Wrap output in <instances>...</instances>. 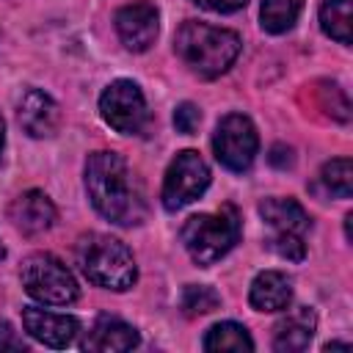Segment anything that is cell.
Returning <instances> with one entry per match:
<instances>
[{
  "label": "cell",
  "mask_w": 353,
  "mask_h": 353,
  "mask_svg": "<svg viewBox=\"0 0 353 353\" xmlns=\"http://www.w3.org/2000/svg\"><path fill=\"white\" fill-rule=\"evenodd\" d=\"M85 190L97 212L119 226H135L146 218L143 190L127 160L116 152H94L88 157Z\"/></svg>",
  "instance_id": "6da1fadb"
},
{
  "label": "cell",
  "mask_w": 353,
  "mask_h": 353,
  "mask_svg": "<svg viewBox=\"0 0 353 353\" xmlns=\"http://www.w3.org/2000/svg\"><path fill=\"white\" fill-rule=\"evenodd\" d=\"M174 50L182 63L199 77H218L240 55V36L234 30L190 19L176 30Z\"/></svg>",
  "instance_id": "7a4b0ae2"
},
{
  "label": "cell",
  "mask_w": 353,
  "mask_h": 353,
  "mask_svg": "<svg viewBox=\"0 0 353 353\" xmlns=\"http://www.w3.org/2000/svg\"><path fill=\"white\" fill-rule=\"evenodd\" d=\"M74 259L83 276L97 287L121 292L135 284V276H138L135 256L119 237L99 234V232L83 234L74 245Z\"/></svg>",
  "instance_id": "3957f363"
},
{
  "label": "cell",
  "mask_w": 353,
  "mask_h": 353,
  "mask_svg": "<svg viewBox=\"0 0 353 353\" xmlns=\"http://www.w3.org/2000/svg\"><path fill=\"white\" fill-rule=\"evenodd\" d=\"M179 237L196 265H212L226 256L240 240V215L232 204L221 207L218 212L190 215Z\"/></svg>",
  "instance_id": "277c9868"
},
{
  "label": "cell",
  "mask_w": 353,
  "mask_h": 353,
  "mask_svg": "<svg viewBox=\"0 0 353 353\" xmlns=\"http://www.w3.org/2000/svg\"><path fill=\"white\" fill-rule=\"evenodd\" d=\"M22 287L30 298L47 306H66L77 298V281L69 268L52 254H33L22 262Z\"/></svg>",
  "instance_id": "5b68a950"
},
{
  "label": "cell",
  "mask_w": 353,
  "mask_h": 353,
  "mask_svg": "<svg viewBox=\"0 0 353 353\" xmlns=\"http://www.w3.org/2000/svg\"><path fill=\"white\" fill-rule=\"evenodd\" d=\"M210 185V168L207 163L201 160L199 152L193 149H185L179 152L168 171H165V179H163V207L165 210H182L185 204L196 201Z\"/></svg>",
  "instance_id": "8992f818"
},
{
  "label": "cell",
  "mask_w": 353,
  "mask_h": 353,
  "mask_svg": "<svg viewBox=\"0 0 353 353\" xmlns=\"http://www.w3.org/2000/svg\"><path fill=\"white\" fill-rule=\"evenodd\" d=\"M212 149L221 165H226L229 171H245L254 163L256 149H259V138H256L251 119L243 113L223 116L215 127Z\"/></svg>",
  "instance_id": "52a82bcc"
},
{
  "label": "cell",
  "mask_w": 353,
  "mask_h": 353,
  "mask_svg": "<svg viewBox=\"0 0 353 353\" xmlns=\"http://www.w3.org/2000/svg\"><path fill=\"white\" fill-rule=\"evenodd\" d=\"M102 119L124 135H135L146 124V99L132 80H113L99 97Z\"/></svg>",
  "instance_id": "ba28073f"
},
{
  "label": "cell",
  "mask_w": 353,
  "mask_h": 353,
  "mask_svg": "<svg viewBox=\"0 0 353 353\" xmlns=\"http://www.w3.org/2000/svg\"><path fill=\"white\" fill-rule=\"evenodd\" d=\"M160 30V14L149 0L130 3L116 11V33L121 44L132 52H143L154 44Z\"/></svg>",
  "instance_id": "9c48e42d"
},
{
  "label": "cell",
  "mask_w": 353,
  "mask_h": 353,
  "mask_svg": "<svg viewBox=\"0 0 353 353\" xmlns=\"http://www.w3.org/2000/svg\"><path fill=\"white\" fill-rule=\"evenodd\" d=\"M22 325L36 342L50 345V347L72 345L80 331V323L72 314H58V312H47V309H36V306L22 309Z\"/></svg>",
  "instance_id": "30bf717a"
},
{
  "label": "cell",
  "mask_w": 353,
  "mask_h": 353,
  "mask_svg": "<svg viewBox=\"0 0 353 353\" xmlns=\"http://www.w3.org/2000/svg\"><path fill=\"white\" fill-rule=\"evenodd\" d=\"M17 116H19L22 130L30 138H50L61 124V110H58L55 99L50 94H44L41 88H28L19 97Z\"/></svg>",
  "instance_id": "8fae6325"
},
{
  "label": "cell",
  "mask_w": 353,
  "mask_h": 353,
  "mask_svg": "<svg viewBox=\"0 0 353 353\" xmlns=\"http://www.w3.org/2000/svg\"><path fill=\"white\" fill-rule=\"evenodd\" d=\"M138 342H141V336L130 323H124L119 317H110V314H102L88 328L80 347L88 350V353H121V350L138 347Z\"/></svg>",
  "instance_id": "7c38bea8"
},
{
  "label": "cell",
  "mask_w": 353,
  "mask_h": 353,
  "mask_svg": "<svg viewBox=\"0 0 353 353\" xmlns=\"http://www.w3.org/2000/svg\"><path fill=\"white\" fill-rule=\"evenodd\" d=\"M8 218H11V223L22 234L33 237V234H41V232H47L52 226L55 207H52V201H50L47 193H41V190H25L22 196H17L11 201Z\"/></svg>",
  "instance_id": "4fadbf2b"
},
{
  "label": "cell",
  "mask_w": 353,
  "mask_h": 353,
  "mask_svg": "<svg viewBox=\"0 0 353 353\" xmlns=\"http://www.w3.org/2000/svg\"><path fill=\"white\" fill-rule=\"evenodd\" d=\"M314 325H317V317L309 306L290 309L273 325V347L279 353H298V350L309 347V342L314 336Z\"/></svg>",
  "instance_id": "5bb4252c"
},
{
  "label": "cell",
  "mask_w": 353,
  "mask_h": 353,
  "mask_svg": "<svg viewBox=\"0 0 353 353\" xmlns=\"http://www.w3.org/2000/svg\"><path fill=\"white\" fill-rule=\"evenodd\" d=\"M248 301L256 312H281L292 301V281L279 270H262L251 281Z\"/></svg>",
  "instance_id": "9a60e30c"
},
{
  "label": "cell",
  "mask_w": 353,
  "mask_h": 353,
  "mask_svg": "<svg viewBox=\"0 0 353 353\" xmlns=\"http://www.w3.org/2000/svg\"><path fill=\"white\" fill-rule=\"evenodd\" d=\"M259 215L268 221V226L273 232H290V234H306V229L312 226L306 210L295 201V199H265L259 204Z\"/></svg>",
  "instance_id": "2e32d148"
},
{
  "label": "cell",
  "mask_w": 353,
  "mask_h": 353,
  "mask_svg": "<svg viewBox=\"0 0 353 353\" xmlns=\"http://www.w3.org/2000/svg\"><path fill=\"white\" fill-rule=\"evenodd\" d=\"M204 350L210 353H221V350H254V339L245 331V325L240 323H218L207 331L204 336Z\"/></svg>",
  "instance_id": "e0dca14e"
},
{
  "label": "cell",
  "mask_w": 353,
  "mask_h": 353,
  "mask_svg": "<svg viewBox=\"0 0 353 353\" xmlns=\"http://www.w3.org/2000/svg\"><path fill=\"white\" fill-rule=\"evenodd\" d=\"M350 19H353V0H325L320 8L323 30L339 44H350V25H353Z\"/></svg>",
  "instance_id": "ac0fdd59"
},
{
  "label": "cell",
  "mask_w": 353,
  "mask_h": 353,
  "mask_svg": "<svg viewBox=\"0 0 353 353\" xmlns=\"http://www.w3.org/2000/svg\"><path fill=\"white\" fill-rule=\"evenodd\" d=\"M303 0H262V28L268 33H287L301 17Z\"/></svg>",
  "instance_id": "d6986e66"
},
{
  "label": "cell",
  "mask_w": 353,
  "mask_h": 353,
  "mask_svg": "<svg viewBox=\"0 0 353 353\" xmlns=\"http://www.w3.org/2000/svg\"><path fill=\"white\" fill-rule=\"evenodd\" d=\"M320 179L328 188V193H334L339 199H350V193H353V163L347 157H336V160L323 165Z\"/></svg>",
  "instance_id": "ffe728a7"
},
{
  "label": "cell",
  "mask_w": 353,
  "mask_h": 353,
  "mask_svg": "<svg viewBox=\"0 0 353 353\" xmlns=\"http://www.w3.org/2000/svg\"><path fill=\"white\" fill-rule=\"evenodd\" d=\"M218 306H221V295L207 284H188L185 292H182V312L188 317L207 314V312H212Z\"/></svg>",
  "instance_id": "44dd1931"
},
{
  "label": "cell",
  "mask_w": 353,
  "mask_h": 353,
  "mask_svg": "<svg viewBox=\"0 0 353 353\" xmlns=\"http://www.w3.org/2000/svg\"><path fill=\"white\" fill-rule=\"evenodd\" d=\"M268 248L273 254H279L281 259H290V262H301L306 256L303 237L301 234H290V232H276L273 237H268Z\"/></svg>",
  "instance_id": "7402d4cb"
},
{
  "label": "cell",
  "mask_w": 353,
  "mask_h": 353,
  "mask_svg": "<svg viewBox=\"0 0 353 353\" xmlns=\"http://www.w3.org/2000/svg\"><path fill=\"white\" fill-rule=\"evenodd\" d=\"M199 121H201V110H199L193 102H182V105H176V110H174V127H176L179 132H185V135L196 132Z\"/></svg>",
  "instance_id": "603a6c76"
},
{
  "label": "cell",
  "mask_w": 353,
  "mask_h": 353,
  "mask_svg": "<svg viewBox=\"0 0 353 353\" xmlns=\"http://www.w3.org/2000/svg\"><path fill=\"white\" fill-rule=\"evenodd\" d=\"M25 347H28L25 339L14 331V325L6 323V320H0V353L3 350H25Z\"/></svg>",
  "instance_id": "cb8c5ba5"
},
{
  "label": "cell",
  "mask_w": 353,
  "mask_h": 353,
  "mask_svg": "<svg viewBox=\"0 0 353 353\" xmlns=\"http://www.w3.org/2000/svg\"><path fill=\"white\" fill-rule=\"evenodd\" d=\"M196 6L207 8V11H218V14H232V11H240L245 8L248 0H193Z\"/></svg>",
  "instance_id": "d4e9b609"
},
{
  "label": "cell",
  "mask_w": 353,
  "mask_h": 353,
  "mask_svg": "<svg viewBox=\"0 0 353 353\" xmlns=\"http://www.w3.org/2000/svg\"><path fill=\"white\" fill-rule=\"evenodd\" d=\"M270 163L276 165V168H287V165H292V149H287V146H273L270 149Z\"/></svg>",
  "instance_id": "484cf974"
},
{
  "label": "cell",
  "mask_w": 353,
  "mask_h": 353,
  "mask_svg": "<svg viewBox=\"0 0 353 353\" xmlns=\"http://www.w3.org/2000/svg\"><path fill=\"white\" fill-rule=\"evenodd\" d=\"M3 146H6V121L0 116V157H3Z\"/></svg>",
  "instance_id": "4316f807"
},
{
  "label": "cell",
  "mask_w": 353,
  "mask_h": 353,
  "mask_svg": "<svg viewBox=\"0 0 353 353\" xmlns=\"http://www.w3.org/2000/svg\"><path fill=\"white\" fill-rule=\"evenodd\" d=\"M3 254H6V248H3V245H0V256H3Z\"/></svg>",
  "instance_id": "83f0119b"
}]
</instances>
